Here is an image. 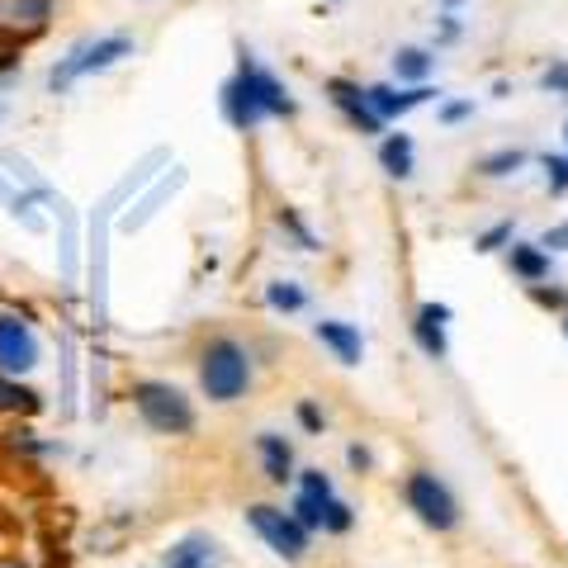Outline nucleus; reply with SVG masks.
I'll list each match as a JSON object with an SVG mask.
<instances>
[{
	"label": "nucleus",
	"mask_w": 568,
	"mask_h": 568,
	"mask_svg": "<svg viewBox=\"0 0 568 568\" xmlns=\"http://www.w3.org/2000/svg\"><path fill=\"white\" fill-rule=\"evenodd\" d=\"M394 71H398V81H426V71H432V58H426L422 48H403L398 58H394Z\"/></svg>",
	"instance_id": "nucleus-19"
},
{
	"label": "nucleus",
	"mask_w": 568,
	"mask_h": 568,
	"mask_svg": "<svg viewBox=\"0 0 568 568\" xmlns=\"http://www.w3.org/2000/svg\"><path fill=\"white\" fill-rule=\"evenodd\" d=\"M6 119H10V104H6V100H0V123H6Z\"/></svg>",
	"instance_id": "nucleus-33"
},
{
	"label": "nucleus",
	"mask_w": 568,
	"mask_h": 568,
	"mask_svg": "<svg viewBox=\"0 0 568 568\" xmlns=\"http://www.w3.org/2000/svg\"><path fill=\"white\" fill-rule=\"evenodd\" d=\"M33 407H39V394H29V388L0 375V413H33Z\"/></svg>",
	"instance_id": "nucleus-18"
},
{
	"label": "nucleus",
	"mask_w": 568,
	"mask_h": 568,
	"mask_svg": "<svg viewBox=\"0 0 568 568\" xmlns=\"http://www.w3.org/2000/svg\"><path fill=\"white\" fill-rule=\"evenodd\" d=\"M323 507H327V497H317V493H298V503H294V511L290 517L304 526V530H313V526H323Z\"/></svg>",
	"instance_id": "nucleus-20"
},
{
	"label": "nucleus",
	"mask_w": 568,
	"mask_h": 568,
	"mask_svg": "<svg viewBox=\"0 0 568 568\" xmlns=\"http://www.w3.org/2000/svg\"><path fill=\"white\" fill-rule=\"evenodd\" d=\"M133 407H138V417L148 422L152 432H162V436L194 432V407H190V398L175 384H166V379H138L133 384Z\"/></svg>",
	"instance_id": "nucleus-4"
},
{
	"label": "nucleus",
	"mask_w": 568,
	"mask_h": 568,
	"mask_svg": "<svg viewBox=\"0 0 568 568\" xmlns=\"http://www.w3.org/2000/svg\"><path fill=\"white\" fill-rule=\"evenodd\" d=\"M246 521H252V530L275 549L280 559H304V549H308V530L298 526L290 511H280V507H265L256 503L252 511H246Z\"/></svg>",
	"instance_id": "nucleus-5"
},
{
	"label": "nucleus",
	"mask_w": 568,
	"mask_h": 568,
	"mask_svg": "<svg viewBox=\"0 0 568 568\" xmlns=\"http://www.w3.org/2000/svg\"><path fill=\"white\" fill-rule=\"evenodd\" d=\"M521 162H526L521 152H493L488 162H484V175H507V171H517Z\"/></svg>",
	"instance_id": "nucleus-22"
},
{
	"label": "nucleus",
	"mask_w": 568,
	"mask_h": 568,
	"mask_svg": "<svg viewBox=\"0 0 568 568\" xmlns=\"http://www.w3.org/2000/svg\"><path fill=\"white\" fill-rule=\"evenodd\" d=\"M219 564H223V555L209 536H185L166 549V568H219Z\"/></svg>",
	"instance_id": "nucleus-10"
},
{
	"label": "nucleus",
	"mask_w": 568,
	"mask_h": 568,
	"mask_svg": "<svg viewBox=\"0 0 568 568\" xmlns=\"http://www.w3.org/2000/svg\"><path fill=\"white\" fill-rule=\"evenodd\" d=\"M507 237H511V223H497L493 233H484V237H478L474 246H478V252H497V246H503Z\"/></svg>",
	"instance_id": "nucleus-24"
},
{
	"label": "nucleus",
	"mask_w": 568,
	"mask_h": 568,
	"mask_svg": "<svg viewBox=\"0 0 568 568\" xmlns=\"http://www.w3.org/2000/svg\"><path fill=\"white\" fill-rule=\"evenodd\" d=\"M351 465H355V469H365V465H369V455H365L361 446H351Z\"/></svg>",
	"instance_id": "nucleus-31"
},
{
	"label": "nucleus",
	"mask_w": 568,
	"mask_h": 568,
	"mask_svg": "<svg viewBox=\"0 0 568 568\" xmlns=\"http://www.w3.org/2000/svg\"><path fill=\"white\" fill-rule=\"evenodd\" d=\"M261 459H265V474L275 478V484H284L290 478V469H294V450H290V440L284 436H275V432H261Z\"/></svg>",
	"instance_id": "nucleus-14"
},
{
	"label": "nucleus",
	"mask_w": 568,
	"mask_h": 568,
	"mask_svg": "<svg viewBox=\"0 0 568 568\" xmlns=\"http://www.w3.org/2000/svg\"><path fill=\"white\" fill-rule=\"evenodd\" d=\"M469 110H474V104H446V110H440V119H446V123H459Z\"/></svg>",
	"instance_id": "nucleus-30"
},
{
	"label": "nucleus",
	"mask_w": 568,
	"mask_h": 568,
	"mask_svg": "<svg viewBox=\"0 0 568 568\" xmlns=\"http://www.w3.org/2000/svg\"><path fill=\"white\" fill-rule=\"evenodd\" d=\"M0 200H6V185H0Z\"/></svg>",
	"instance_id": "nucleus-34"
},
{
	"label": "nucleus",
	"mask_w": 568,
	"mask_h": 568,
	"mask_svg": "<svg viewBox=\"0 0 568 568\" xmlns=\"http://www.w3.org/2000/svg\"><path fill=\"white\" fill-rule=\"evenodd\" d=\"M323 526H327V530H351V507H346V503H336V497H327Z\"/></svg>",
	"instance_id": "nucleus-21"
},
{
	"label": "nucleus",
	"mask_w": 568,
	"mask_h": 568,
	"mask_svg": "<svg viewBox=\"0 0 568 568\" xmlns=\"http://www.w3.org/2000/svg\"><path fill=\"white\" fill-rule=\"evenodd\" d=\"M379 162H384V171L388 175H413V138L407 133H388L384 138V148H379Z\"/></svg>",
	"instance_id": "nucleus-15"
},
{
	"label": "nucleus",
	"mask_w": 568,
	"mask_h": 568,
	"mask_svg": "<svg viewBox=\"0 0 568 568\" xmlns=\"http://www.w3.org/2000/svg\"><path fill=\"white\" fill-rule=\"evenodd\" d=\"M540 246H555V252H568V223L549 227V233H545V242H540Z\"/></svg>",
	"instance_id": "nucleus-29"
},
{
	"label": "nucleus",
	"mask_w": 568,
	"mask_h": 568,
	"mask_svg": "<svg viewBox=\"0 0 568 568\" xmlns=\"http://www.w3.org/2000/svg\"><path fill=\"white\" fill-rule=\"evenodd\" d=\"M223 114L233 119V129H256L265 114H294V100L271 71H261L252 58H242L237 77L223 85Z\"/></svg>",
	"instance_id": "nucleus-1"
},
{
	"label": "nucleus",
	"mask_w": 568,
	"mask_h": 568,
	"mask_svg": "<svg viewBox=\"0 0 568 568\" xmlns=\"http://www.w3.org/2000/svg\"><path fill=\"white\" fill-rule=\"evenodd\" d=\"M252 384V355L237 342H209L200 355V388L213 403H233Z\"/></svg>",
	"instance_id": "nucleus-3"
},
{
	"label": "nucleus",
	"mask_w": 568,
	"mask_h": 568,
	"mask_svg": "<svg viewBox=\"0 0 568 568\" xmlns=\"http://www.w3.org/2000/svg\"><path fill=\"white\" fill-rule=\"evenodd\" d=\"M446 317H450L446 304H426V308L417 313V323H413L417 346L432 355V361H440V355H446Z\"/></svg>",
	"instance_id": "nucleus-11"
},
{
	"label": "nucleus",
	"mask_w": 568,
	"mask_h": 568,
	"mask_svg": "<svg viewBox=\"0 0 568 568\" xmlns=\"http://www.w3.org/2000/svg\"><path fill=\"white\" fill-rule=\"evenodd\" d=\"M0 568H24L20 559H0Z\"/></svg>",
	"instance_id": "nucleus-32"
},
{
	"label": "nucleus",
	"mask_w": 568,
	"mask_h": 568,
	"mask_svg": "<svg viewBox=\"0 0 568 568\" xmlns=\"http://www.w3.org/2000/svg\"><path fill=\"white\" fill-rule=\"evenodd\" d=\"M14 67H20V52H14V39H0V77H10Z\"/></svg>",
	"instance_id": "nucleus-26"
},
{
	"label": "nucleus",
	"mask_w": 568,
	"mask_h": 568,
	"mask_svg": "<svg viewBox=\"0 0 568 568\" xmlns=\"http://www.w3.org/2000/svg\"><path fill=\"white\" fill-rule=\"evenodd\" d=\"M564 327H568V323H564Z\"/></svg>",
	"instance_id": "nucleus-36"
},
{
	"label": "nucleus",
	"mask_w": 568,
	"mask_h": 568,
	"mask_svg": "<svg viewBox=\"0 0 568 568\" xmlns=\"http://www.w3.org/2000/svg\"><path fill=\"white\" fill-rule=\"evenodd\" d=\"M123 58H133V39L129 33H104V39H85L67 52V58L48 71V91H67L81 77H95V71H110Z\"/></svg>",
	"instance_id": "nucleus-2"
},
{
	"label": "nucleus",
	"mask_w": 568,
	"mask_h": 568,
	"mask_svg": "<svg viewBox=\"0 0 568 568\" xmlns=\"http://www.w3.org/2000/svg\"><path fill=\"white\" fill-rule=\"evenodd\" d=\"M511 271H517L521 280H545L549 275V256L540 252V246L521 242V246H511Z\"/></svg>",
	"instance_id": "nucleus-16"
},
{
	"label": "nucleus",
	"mask_w": 568,
	"mask_h": 568,
	"mask_svg": "<svg viewBox=\"0 0 568 568\" xmlns=\"http://www.w3.org/2000/svg\"><path fill=\"white\" fill-rule=\"evenodd\" d=\"M317 342H327L342 365H361L365 342H361V332H355L351 323H332V317H327V323H317Z\"/></svg>",
	"instance_id": "nucleus-13"
},
{
	"label": "nucleus",
	"mask_w": 568,
	"mask_h": 568,
	"mask_svg": "<svg viewBox=\"0 0 568 568\" xmlns=\"http://www.w3.org/2000/svg\"><path fill=\"white\" fill-rule=\"evenodd\" d=\"M265 304L280 308V313H298V308L308 304V294L298 290V284H290V280H275L271 290H265Z\"/></svg>",
	"instance_id": "nucleus-17"
},
{
	"label": "nucleus",
	"mask_w": 568,
	"mask_h": 568,
	"mask_svg": "<svg viewBox=\"0 0 568 568\" xmlns=\"http://www.w3.org/2000/svg\"><path fill=\"white\" fill-rule=\"evenodd\" d=\"M39 336L24 317L14 313H0V375H29L39 365Z\"/></svg>",
	"instance_id": "nucleus-7"
},
{
	"label": "nucleus",
	"mask_w": 568,
	"mask_h": 568,
	"mask_svg": "<svg viewBox=\"0 0 568 568\" xmlns=\"http://www.w3.org/2000/svg\"><path fill=\"white\" fill-rule=\"evenodd\" d=\"M332 100L346 110V119L355 123V129H365V133H379L384 129V119L369 110V100H365V91H355L351 81H332Z\"/></svg>",
	"instance_id": "nucleus-12"
},
{
	"label": "nucleus",
	"mask_w": 568,
	"mask_h": 568,
	"mask_svg": "<svg viewBox=\"0 0 568 568\" xmlns=\"http://www.w3.org/2000/svg\"><path fill=\"white\" fill-rule=\"evenodd\" d=\"M549 171V190H568V156H545Z\"/></svg>",
	"instance_id": "nucleus-23"
},
{
	"label": "nucleus",
	"mask_w": 568,
	"mask_h": 568,
	"mask_svg": "<svg viewBox=\"0 0 568 568\" xmlns=\"http://www.w3.org/2000/svg\"><path fill=\"white\" fill-rule=\"evenodd\" d=\"M564 138H568V129H564Z\"/></svg>",
	"instance_id": "nucleus-35"
},
{
	"label": "nucleus",
	"mask_w": 568,
	"mask_h": 568,
	"mask_svg": "<svg viewBox=\"0 0 568 568\" xmlns=\"http://www.w3.org/2000/svg\"><path fill=\"white\" fill-rule=\"evenodd\" d=\"M407 507H413L432 530H450L459 521V507H455L450 488L440 484L436 474H426V469H417L413 478H407Z\"/></svg>",
	"instance_id": "nucleus-6"
},
{
	"label": "nucleus",
	"mask_w": 568,
	"mask_h": 568,
	"mask_svg": "<svg viewBox=\"0 0 568 568\" xmlns=\"http://www.w3.org/2000/svg\"><path fill=\"white\" fill-rule=\"evenodd\" d=\"M545 91L568 95V62H559V67H549V71H545Z\"/></svg>",
	"instance_id": "nucleus-25"
},
{
	"label": "nucleus",
	"mask_w": 568,
	"mask_h": 568,
	"mask_svg": "<svg viewBox=\"0 0 568 568\" xmlns=\"http://www.w3.org/2000/svg\"><path fill=\"white\" fill-rule=\"evenodd\" d=\"M52 14V0H0V39L39 33Z\"/></svg>",
	"instance_id": "nucleus-8"
},
{
	"label": "nucleus",
	"mask_w": 568,
	"mask_h": 568,
	"mask_svg": "<svg viewBox=\"0 0 568 568\" xmlns=\"http://www.w3.org/2000/svg\"><path fill=\"white\" fill-rule=\"evenodd\" d=\"M298 422H304L308 432H323V413H317L313 403H298Z\"/></svg>",
	"instance_id": "nucleus-28"
},
{
	"label": "nucleus",
	"mask_w": 568,
	"mask_h": 568,
	"mask_svg": "<svg viewBox=\"0 0 568 568\" xmlns=\"http://www.w3.org/2000/svg\"><path fill=\"white\" fill-rule=\"evenodd\" d=\"M436 91L432 85H413V91H394V85H369L365 100H369V110H375L379 119H398L407 110H417V104H426Z\"/></svg>",
	"instance_id": "nucleus-9"
},
{
	"label": "nucleus",
	"mask_w": 568,
	"mask_h": 568,
	"mask_svg": "<svg viewBox=\"0 0 568 568\" xmlns=\"http://www.w3.org/2000/svg\"><path fill=\"white\" fill-rule=\"evenodd\" d=\"M304 493H317V497H332V484H327V478H323V474H317V469H308V474H304Z\"/></svg>",
	"instance_id": "nucleus-27"
}]
</instances>
